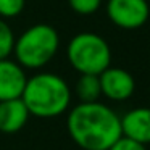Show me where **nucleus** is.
<instances>
[{
    "label": "nucleus",
    "mask_w": 150,
    "mask_h": 150,
    "mask_svg": "<svg viewBox=\"0 0 150 150\" xmlns=\"http://www.w3.org/2000/svg\"><path fill=\"white\" fill-rule=\"evenodd\" d=\"M60 36L50 24L39 23L28 28L15 39L13 53L24 69H40L55 58Z\"/></svg>",
    "instance_id": "7ed1b4c3"
},
{
    "label": "nucleus",
    "mask_w": 150,
    "mask_h": 150,
    "mask_svg": "<svg viewBox=\"0 0 150 150\" xmlns=\"http://www.w3.org/2000/svg\"><path fill=\"white\" fill-rule=\"evenodd\" d=\"M108 150H147V145L140 142H136V140L129 139V137L121 136L116 142L111 144V147Z\"/></svg>",
    "instance_id": "4468645a"
},
{
    "label": "nucleus",
    "mask_w": 150,
    "mask_h": 150,
    "mask_svg": "<svg viewBox=\"0 0 150 150\" xmlns=\"http://www.w3.org/2000/svg\"><path fill=\"white\" fill-rule=\"evenodd\" d=\"M66 58L79 74H100L111 65V49L95 33H79L66 47Z\"/></svg>",
    "instance_id": "20e7f679"
},
{
    "label": "nucleus",
    "mask_w": 150,
    "mask_h": 150,
    "mask_svg": "<svg viewBox=\"0 0 150 150\" xmlns=\"http://www.w3.org/2000/svg\"><path fill=\"white\" fill-rule=\"evenodd\" d=\"M71 89L60 74L42 71L28 78L21 100L31 116L55 118L63 115L71 103Z\"/></svg>",
    "instance_id": "f03ea898"
},
{
    "label": "nucleus",
    "mask_w": 150,
    "mask_h": 150,
    "mask_svg": "<svg viewBox=\"0 0 150 150\" xmlns=\"http://www.w3.org/2000/svg\"><path fill=\"white\" fill-rule=\"evenodd\" d=\"M29 116L31 115L21 97L2 100L0 102V132L16 134L26 126Z\"/></svg>",
    "instance_id": "1a4fd4ad"
},
{
    "label": "nucleus",
    "mask_w": 150,
    "mask_h": 150,
    "mask_svg": "<svg viewBox=\"0 0 150 150\" xmlns=\"http://www.w3.org/2000/svg\"><path fill=\"white\" fill-rule=\"evenodd\" d=\"M107 16L120 29H140L150 18V4L149 0H108Z\"/></svg>",
    "instance_id": "39448f33"
},
{
    "label": "nucleus",
    "mask_w": 150,
    "mask_h": 150,
    "mask_svg": "<svg viewBox=\"0 0 150 150\" xmlns=\"http://www.w3.org/2000/svg\"><path fill=\"white\" fill-rule=\"evenodd\" d=\"M26 81V69L16 60H0V102L20 98L23 95Z\"/></svg>",
    "instance_id": "0eeeda50"
},
{
    "label": "nucleus",
    "mask_w": 150,
    "mask_h": 150,
    "mask_svg": "<svg viewBox=\"0 0 150 150\" xmlns=\"http://www.w3.org/2000/svg\"><path fill=\"white\" fill-rule=\"evenodd\" d=\"M26 0H0V18L10 20L23 13Z\"/></svg>",
    "instance_id": "ddd939ff"
},
{
    "label": "nucleus",
    "mask_w": 150,
    "mask_h": 150,
    "mask_svg": "<svg viewBox=\"0 0 150 150\" xmlns=\"http://www.w3.org/2000/svg\"><path fill=\"white\" fill-rule=\"evenodd\" d=\"M68 4L76 15L89 16L98 11V8L102 7V0H68Z\"/></svg>",
    "instance_id": "f8f14e48"
},
{
    "label": "nucleus",
    "mask_w": 150,
    "mask_h": 150,
    "mask_svg": "<svg viewBox=\"0 0 150 150\" xmlns=\"http://www.w3.org/2000/svg\"><path fill=\"white\" fill-rule=\"evenodd\" d=\"M69 137L82 150H108L121 137L120 116L100 102H89L69 110L66 118Z\"/></svg>",
    "instance_id": "f257e3e1"
},
{
    "label": "nucleus",
    "mask_w": 150,
    "mask_h": 150,
    "mask_svg": "<svg viewBox=\"0 0 150 150\" xmlns=\"http://www.w3.org/2000/svg\"><path fill=\"white\" fill-rule=\"evenodd\" d=\"M102 95L111 102H124L132 97L136 91V81L129 71L118 66H108L98 74Z\"/></svg>",
    "instance_id": "423d86ee"
},
{
    "label": "nucleus",
    "mask_w": 150,
    "mask_h": 150,
    "mask_svg": "<svg viewBox=\"0 0 150 150\" xmlns=\"http://www.w3.org/2000/svg\"><path fill=\"white\" fill-rule=\"evenodd\" d=\"M15 33L10 28V24L0 18V60L10 58L13 53V45H15Z\"/></svg>",
    "instance_id": "9b49d317"
},
{
    "label": "nucleus",
    "mask_w": 150,
    "mask_h": 150,
    "mask_svg": "<svg viewBox=\"0 0 150 150\" xmlns=\"http://www.w3.org/2000/svg\"><path fill=\"white\" fill-rule=\"evenodd\" d=\"M121 136L140 142L144 145L150 144V108L137 107L120 116Z\"/></svg>",
    "instance_id": "6e6552de"
},
{
    "label": "nucleus",
    "mask_w": 150,
    "mask_h": 150,
    "mask_svg": "<svg viewBox=\"0 0 150 150\" xmlns=\"http://www.w3.org/2000/svg\"><path fill=\"white\" fill-rule=\"evenodd\" d=\"M74 94L82 103L97 102L102 95L98 74H79L74 84Z\"/></svg>",
    "instance_id": "9d476101"
}]
</instances>
